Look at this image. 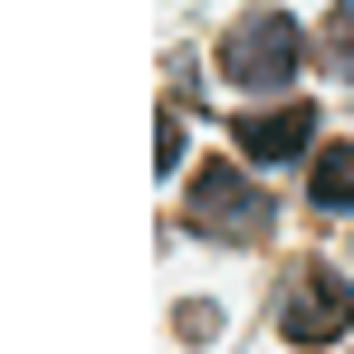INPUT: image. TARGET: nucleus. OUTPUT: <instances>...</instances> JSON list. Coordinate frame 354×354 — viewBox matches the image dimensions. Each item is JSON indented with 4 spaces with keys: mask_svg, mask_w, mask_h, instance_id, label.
Returning a JSON list of instances; mask_svg holds the SVG:
<instances>
[{
    "mask_svg": "<svg viewBox=\"0 0 354 354\" xmlns=\"http://www.w3.org/2000/svg\"><path fill=\"white\" fill-rule=\"evenodd\" d=\"M306 192H316V211H354V144H326L316 173H306Z\"/></svg>",
    "mask_w": 354,
    "mask_h": 354,
    "instance_id": "39448f33",
    "label": "nucleus"
},
{
    "mask_svg": "<svg viewBox=\"0 0 354 354\" xmlns=\"http://www.w3.org/2000/svg\"><path fill=\"white\" fill-rule=\"evenodd\" d=\"M297 67H306V29H297L288 10H249L230 39H221V77H230V86H249V96L288 86Z\"/></svg>",
    "mask_w": 354,
    "mask_h": 354,
    "instance_id": "f257e3e1",
    "label": "nucleus"
},
{
    "mask_svg": "<svg viewBox=\"0 0 354 354\" xmlns=\"http://www.w3.org/2000/svg\"><path fill=\"white\" fill-rule=\"evenodd\" d=\"M192 230H211V239H268V192H249V173L239 163H201L192 173Z\"/></svg>",
    "mask_w": 354,
    "mask_h": 354,
    "instance_id": "f03ea898",
    "label": "nucleus"
},
{
    "mask_svg": "<svg viewBox=\"0 0 354 354\" xmlns=\"http://www.w3.org/2000/svg\"><path fill=\"white\" fill-rule=\"evenodd\" d=\"M239 163H297L306 144H316V115L306 106H259V115H239Z\"/></svg>",
    "mask_w": 354,
    "mask_h": 354,
    "instance_id": "20e7f679",
    "label": "nucleus"
},
{
    "mask_svg": "<svg viewBox=\"0 0 354 354\" xmlns=\"http://www.w3.org/2000/svg\"><path fill=\"white\" fill-rule=\"evenodd\" d=\"M345 326H354V288L335 278V268H326V259H306V268L288 278V306H278V335H288V345H335Z\"/></svg>",
    "mask_w": 354,
    "mask_h": 354,
    "instance_id": "7ed1b4c3",
    "label": "nucleus"
},
{
    "mask_svg": "<svg viewBox=\"0 0 354 354\" xmlns=\"http://www.w3.org/2000/svg\"><path fill=\"white\" fill-rule=\"evenodd\" d=\"M153 163H163V173L182 163V115H173V106H163V124H153Z\"/></svg>",
    "mask_w": 354,
    "mask_h": 354,
    "instance_id": "423d86ee",
    "label": "nucleus"
},
{
    "mask_svg": "<svg viewBox=\"0 0 354 354\" xmlns=\"http://www.w3.org/2000/svg\"><path fill=\"white\" fill-rule=\"evenodd\" d=\"M326 48H335V67L354 77V10H335V19H326Z\"/></svg>",
    "mask_w": 354,
    "mask_h": 354,
    "instance_id": "0eeeda50",
    "label": "nucleus"
}]
</instances>
